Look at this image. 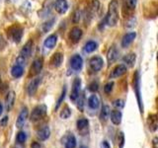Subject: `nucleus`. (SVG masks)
I'll list each match as a JSON object with an SVG mask.
<instances>
[{
	"mask_svg": "<svg viewBox=\"0 0 158 148\" xmlns=\"http://www.w3.org/2000/svg\"><path fill=\"white\" fill-rule=\"evenodd\" d=\"M118 4L117 0H112L109 4L108 14L106 16L107 25L111 27H114L118 23Z\"/></svg>",
	"mask_w": 158,
	"mask_h": 148,
	"instance_id": "1",
	"label": "nucleus"
},
{
	"mask_svg": "<svg viewBox=\"0 0 158 148\" xmlns=\"http://www.w3.org/2000/svg\"><path fill=\"white\" fill-rule=\"evenodd\" d=\"M46 115H47V107L44 105H39L33 109L30 118H31L32 121H38L40 120H42Z\"/></svg>",
	"mask_w": 158,
	"mask_h": 148,
	"instance_id": "2",
	"label": "nucleus"
},
{
	"mask_svg": "<svg viewBox=\"0 0 158 148\" xmlns=\"http://www.w3.org/2000/svg\"><path fill=\"white\" fill-rule=\"evenodd\" d=\"M8 37L14 43H20L23 37V29L16 25V26H12L8 30Z\"/></svg>",
	"mask_w": 158,
	"mask_h": 148,
	"instance_id": "3",
	"label": "nucleus"
},
{
	"mask_svg": "<svg viewBox=\"0 0 158 148\" xmlns=\"http://www.w3.org/2000/svg\"><path fill=\"white\" fill-rule=\"evenodd\" d=\"M103 65H104V61L102 57L100 56H93L90 58V60H89V66H90L91 70L94 72L100 71Z\"/></svg>",
	"mask_w": 158,
	"mask_h": 148,
	"instance_id": "4",
	"label": "nucleus"
},
{
	"mask_svg": "<svg viewBox=\"0 0 158 148\" xmlns=\"http://www.w3.org/2000/svg\"><path fill=\"white\" fill-rule=\"evenodd\" d=\"M81 90V80L79 78H76L72 83V89L70 93V99L72 101H76L79 95H80Z\"/></svg>",
	"mask_w": 158,
	"mask_h": 148,
	"instance_id": "5",
	"label": "nucleus"
},
{
	"mask_svg": "<svg viewBox=\"0 0 158 148\" xmlns=\"http://www.w3.org/2000/svg\"><path fill=\"white\" fill-rule=\"evenodd\" d=\"M42 82V78L41 77H35L33 78L31 82L29 83V85L27 87V92L30 96H33L36 91L38 90V88L40 86V84Z\"/></svg>",
	"mask_w": 158,
	"mask_h": 148,
	"instance_id": "6",
	"label": "nucleus"
},
{
	"mask_svg": "<svg viewBox=\"0 0 158 148\" xmlns=\"http://www.w3.org/2000/svg\"><path fill=\"white\" fill-rule=\"evenodd\" d=\"M146 122L151 132H155L158 130V116L155 113H150L147 117Z\"/></svg>",
	"mask_w": 158,
	"mask_h": 148,
	"instance_id": "7",
	"label": "nucleus"
},
{
	"mask_svg": "<svg viewBox=\"0 0 158 148\" xmlns=\"http://www.w3.org/2000/svg\"><path fill=\"white\" fill-rule=\"evenodd\" d=\"M83 66V59L79 54H74L70 58V67L75 71L81 70Z\"/></svg>",
	"mask_w": 158,
	"mask_h": 148,
	"instance_id": "8",
	"label": "nucleus"
},
{
	"mask_svg": "<svg viewBox=\"0 0 158 148\" xmlns=\"http://www.w3.org/2000/svg\"><path fill=\"white\" fill-rule=\"evenodd\" d=\"M135 90L137 102H138V107H139V110H140V112L142 113H143V106H142V101H141V97H140L139 78H138V72H135Z\"/></svg>",
	"mask_w": 158,
	"mask_h": 148,
	"instance_id": "9",
	"label": "nucleus"
},
{
	"mask_svg": "<svg viewBox=\"0 0 158 148\" xmlns=\"http://www.w3.org/2000/svg\"><path fill=\"white\" fill-rule=\"evenodd\" d=\"M82 37V30L78 27H73L69 32V39L73 43H77Z\"/></svg>",
	"mask_w": 158,
	"mask_h": 148,
	"instance_id": "10",
	"label": "nucleus"
},
{
	"mask_svg": "<svg viewBox=\"0 0 158 148\" xmlns=\"http://www.w3.org/2000/svg\"><path fill=\"white\" fill-rule=\"evenodd\" d=\"M44 66V59L42 57H38L34 60L31 66V74L32 75H37L42 71Z\"/></svg>",
	"mask_w": 158,
	"mask_h": 148,
	"instance_id": "11",
	"label": "nucleus"
},
{
	"mask_svg": "<svg viewBox=\"0 0 158 148\" xmlns=\"http://www.w3.org/2000/svg\"><path fill=\"white\" fill-rule=\"evenodd\" d=\"M29 116V112H28V109L27 108H23L21 112H20L19 116L17 117V121H16V126L18 128H21L24 126L25 122H26L27 118Z\"/></svg>",
	"mask_w": 158,
	"mask_h": 148,
	"instance_id": "12",
	"label": "nucleus"
},
{
	"mask_svg": "<svg viewBox=\"0 0 158 148\" xmlns=\"http://www.w3.org/2000/svg\"><path fill=\"white\" fill-rule=\"evenodd\" d=\"M127 72V66L125 64H118L117 66L113 68V70L111 71L110 78H118L121 77Z\"/></svg>",
	"mask_w": 158,
	"mask_h": 148,
	"instance_id": "13",
	"label": "nucleus"
},
{
	"mask_svg": "<svg viewBox=\"0 0 158 148\" xmlns=\"http://www.w3.org/2000/svg\"><path fill=\"white\" fill-rule=\"evenodd\" d=\"M54 9L58 14H65L68 9V3L66 0H56L54 3Z\"/></svg>",
	"mask_w": 158,
	"mask_h": 148,
	"instance_id": "14",
	"label": "nucleus"
},
{
	"mask_svg": "<svg viewBox=\"0 0 158 148\" xmlns=\"http://www.w3.org/2000/svg\"><path fill=\"white\" fill-rule=\"evenodd\" d=\"M51 135V130L48 125H44L41 128H39L37 131V137L39 138L40 140H47L48 138Z\"/></svg>",
	"mask_w": 158,
	"mask_h": 148,
	"instance_id": "15",
	"label": "nucleus"
},
{
	"mask_svg": "<svg viewBox=\"0 0 158 148\" xmlns=\"http://www.w3.org/2000/svg\"><path fill=\"white\" fill-rule=\"evenodd\" d=\"M15 98H16V95H15L14 91L8 92L6 98H5V108H6V111H10L13 108Z\"/></svg>",
	"mask_w": 158,
	"mask_h": 148,
	"instance_id": "16",
	"label": "nucleus"
},
{
	"mask_svg": "<svg viewBox=\"0 0 158 148\" xmlns=\"http://www.w3.org/2000/svg\"><path fill=\"white\" fill-rule=\"evenodd\" d=\"M135 36H136V34L135 32H130V33L126 34L122 39V47H127L133 42V39H135Z\"/></svg>",
	"mask_w": 158,
	"mask_h": 148,
	"instance_id": "17",
	"label": "nucleus"
},
{
	"mask_svg": "<svg viewBox=\"0 0 158 148\" xmlns=\"http://www.w3.org/2000/svg\"><path fill=\"white\" fill-rule=\"evenodd\" d=\"M57 43V36L56 35H51V36H48L46 39H44V47H47L48 49H52L54 47H56V44Z\"/></svg>",
	"mask_w": 158,
	"mask_h": 148,
	"instance_id": "18",
	"label": "nucleus"
},
{
	"mask_svg": "<svg viewBox=\"0 0 158 148\" xmlns=\"http://www.w3.org/2000/svg\"><path fill=\"white\" fill-rule=\"evenodd\" d=\"M118 49L115 46H112L110 48H109L108 51V53H107V60H108V63L109 64H112L114 61L116 60L118 58Z\"/></svg>",
	"mask_w": 158,
	"mask_h": 148,
	"instance_id": "19",
	"label": "nucleus"
},
{
	"mask_svg": "<svg viewBox=\"0 0 158 148\" xmlns=\"http://www.w3.org/2000/svg\"><path fill=\"white\" fill-rule=\"evenodd\" d=\"M32 48H33V42L31 41V39H30V41H28L26 43L24 44V47H22L20 54H21V56H23L24 57L28 58L30 56H31Z\"/></svg>",
	"mask_w": 158,
	"mask_h": 148,
	"instance_id": "20",
	"label": "nucleus"
},
{
	"mask_svg": "<svg viewBox=\"0 0 158 148\" xmlns=\"http://www.w3.org/2000/svg\"><path fill=\"white\" fill-rule=\"evenodd\" d=\"M63 61V54L61 52H56L51 59V63L53 67H59Z\"/></svg>",
	"mask_w": 158,
	"mask_h": 148,
	"instance_id": "21",
	"label": "nucleus"
},
{
	"mask_svg": "<svg viewBox=\"0 0 158 148\" xmlns=\"http://www.w3.org/2000/svg\"><path fill=\"white\" fill-rule=\"evenodd\" d=\"M110 118L112 122L114 125H120L122 122V113L118 110H114V111H111V115H110Z\"/></svg>",
	"mask_w": 158,
	"mask_h": 148,
	"instance_id": "22",
	"label": "nucleus"
},
{
	"mask_svg": "<svg viewBox=\"0 0 158 148\" xmlns=\"http://www.w3.org/2000/svg\"><path fill=\"white\" fill-rule=\"evenodd\" d=\"M135 59H136L135 53H128V54H127V56H123V61L125 62L126 66L132 67L135 63Z\"/></svg>",
	"mask_w": 158,
	"mask_h": 148,
	"instance_id": "23",
	"label": "nucleus"
},
{
	"mask_svg": "<svg viewBox=\"0 0 158 148\" xmlns=\"http://www.w3.org/2000/svg\"><path fill=\"white\" fill-rule=\"evenodd\" d=\"M63 144H64V147L65 148H75L76 144H77L75 136H74L73 134L67 135L65 138V141L63 142Z\"/></svg>",
	"mask_w": 158,
	"mask_h": 148,
	"instance_id": "24",
	"label": "nucleus"
},
{
	"mask_svg": "<svg viewBox=\"0 0 158 148\" xmlns=\"http://www.w3.org/2000/svg\"><path fill=\"white\" fill-rule=\"evenodd\" d=\"M99 105H100V101L96 95H91L88 99V106L92 110H96V109L99 108Z\"/></svg>",
	"mask_w": 158,
	"mask_h": 148,
	"instance_id": "25",
	"label": "nucleus"
},
{
	"mask_svg": "<svg viewBox=\"0 0 158 148\" xmlns=\"http://www.w3.org/2000/svg\"><path fill=\"white\" fill-rule=\"evenodd\" d=\"M54 23H56V18H52V19L48 20L47 22H44V23L42 25V27H41L42 32L44 33V34L48 33V32H49V31L52 30V28L53 27Z\"/></svg>",
	"mask_w": 158,
	"mask_h": 148,
	"instance_id": "26",
	"label": "nucleus"
},
{
	"mask_svg": "<svg viewBox=\"0 0 158 148\" xmlns=\"http://www.w3.org/2000/svg\"><path fill=\"white\" fill-rule=\"evenodd\" d=\"M11 74L14 78H20L24 74V68L23 66H20L15 64L11 69Z\"/></svg>",
	"mask_w": 158,
	"mask_h": 148,
	"instance_id": "27",
	"label": "nucleus"
},
{
	"mask_svg": "<svg viewBox=\"0 0 158 148\" xmlns=\"http://www.w3.org/2000/svg\"><path fill=\"white\" fill-rule=\"evenodd\" d=\"M97 47H98V44L96 42L89 41L85 43V46H84V51H85V52H87V53H91L96 51Z\"/></svg>",
	"mask_w": 158,
	"mask_h": 148,
	"instance_id": "28",
	"label": "nucleus"
},
{
	"mask_svg": "<svg viewBox=\"0 0 158 148\" xmlns=\"http://www.w3.org/2000/svg\"><path fill=\"white\" fill-rule=\"evenodd\" d=\"M110 115H111V110H110V107L107 106V105H104L102 107V110H101V113H100V117L103 121H106L108 120L109 117H110Z\"/></svg>",
	"mask_w": 158,
	"mask_h": 148,
	"instance_id": "29",
	"label": "nucleus"
},
{
	"mask_svg": "<svg viewBox=\"0 0 158 148\" xmlns=\"http://www.w3.org/2000/svg\"><path fill=\"white\" fill-rule=\"evenodd\" d=\"M76 125H77V128H78L79 130H85V128L88 127V125H89V121H88L87 118H85V117H81V118H79V120L77 121Z\"/></svg>",
	"mask_w": 158,
	"mask_h": 148,
	"instance_id": "30",
	"label": "nucleus"
},
{
	"mask_svg": "<svg viewBox=\"0 0 158 148\" xmlns=\"http://www.w3.org/2000/svg\"><path fill=\"white\" fill-rule=\"evenodd\" d=\"M84 101H85V96H84V94H80L78 99L75 101L78 110L80 112H83V110H84Z\"/></svg>",
	"mask_w": 158,
	"mask_h": 148,
	"instance_id": "31",
	"label": "nucleus"
},
{
	"mask_svg": "<svg viewBox=\"0 0 158 148\" xmlns=\"http://www.w3.org/2000/svg\"><path fill=\"white\" fill-rule=\"evenodd\" d=\"M99 8H100V3H99V1L98 0H93L90 6V15L97 13Z\"/></svg>",
	"mask_w": 158,
	"mask_h": 148,
	"instance_id": "32",
	"label": "nucleus"
},
{
	"mask_svg": "<svg viewBox=\"0 0 158 148\" xmlns=\"http://www.w3.org/2000/svg\"><path fill=\"white\" fill-rule=\"evenodd\" d=\"M70 116H71V111H70V109H69L67 106H66V107H64V108L62 109V111L60 112V117L63 118V120H66V118H68Z\"/></svg>",
	"mask_w": 158,
	"mask_h": 148,
	"instance_id": "33",
	"label": "nucleus"
},
{
	"mask_svg": "<svg viewBox=\"0 0 158 148\" xmlns=\"http://www.w3.org/2000/svg\"><path fill=\"white\" fill-rule=\"evenodd\" d=\"M51 13V2H46L44 5V8L42 9V17H46Z\"/></svg>",
	"mask_w": 158,
	"mask_h": 148,
	"instance_id": "34",
	"label": "nucleus"
},
{
	"mask_svg": "<svg viewBox=\"0 0 158 148\" xmlns=\"http://www.w3.org/2000/svg\"><path fill=\"white\" fill-rule=\"evenodd\" d=\"M26 138H27V135L26 133L23 132V131H20L17 133V136H16V139H17V142L19 144H23V143L26 141Z\"/></svg>",
	"mask_w": 158,
	"mask_h": 148,
	"instance_id": "35",
	"label": "nucleus"
},
{
	"mask_svg": "<svg viewBox=\"0 0 158 148\" xmlns=\"http://www.w3.org/2000/svg\"><path fill=\"white\" fill-rule=\"evenodd\" d=\"M65 94H66V87H64V88H63V90H62V92H61V94H60V97H59V99H58L57 102H56V110H57V109L59 108V106H60V104L62 103L64 97H65Z\"/></svg>",
	"mask_w": 158,
	"mask_h": 148,
	"instance_id": "36",
	"label": "nucleus"
},
{
	"mask_svg": "<svg viewBox=\"0 0 158 148\" xmlns=\"http://www.w3.org/2000/svg\"><path fill=\"white\" fill-rule=\"evenodd\" d=\"M80 18H81V12L79 11V10H76L72 15V22L74 24H77L79 21H80Z\"/></svg>",
	"mask_w": 158,
	"mask_h": 148,
	"instance_id": "37",
	"label": "nucleus"
},
{
	"mask_svg": "<svg viewBox=\"0 0 158 148\" xmlns=\"http://www.w3.org/2000/svg\"><path fill=\"white\" fill-rule=\"evenodd\" d=\"M26 59H27L26 57H24L23 56H21V54H19L16 58V62H15V64H17V65H20V66H24L25 63H26Z\"/></svg>",
	"mask_w": 158,
	"mask_h": 148,
	"instance_id": "38",
	"label": "nucleus"
},
{
	"mask_svg": "<svg viewBox=\"0 0 158 148\" xmlns=\"http://www.w3.org/2000/svg\"><path fill=\"white\" fill-rule=\"evenodd\" d=\"M118 143L120 148H123V145H125V135H123V132H120L118 134Z\"/></svg>",
	"mask_w": 158,
	"mask_h": 148,
	"instance_id": "39",
	"label": "nucleus"
},
{
	"mask_svg": "<svg viewBox=\"0 0 158 148\" xmlns=\"http://www.w3.org/2000/svg\"><path fill=\"white\" fill-rule=\"evenodd\" d=\"M136 3H137V0H126L127 6L130 9H135L136 6Z\"/></svg>",
	"mask_w": 158,
	"mask_h": 148,
	"instance_id": "40",
	"label": "nucleus"
},
{
	"mask_svg": "<svg viewBox=\"0 0 158 148\" xmlns=\"http://www.w3.org/2000/svg\"><path fill=\"white\" fill-rule=\"evenodd\" d=\"M113 88H114V82H108L105 85V87H104V91H105V93L109 94L112 92Z\"/></svg>",
	"mask_w": 158,
	"mask_h": 148,
	"instance_id": "41",
	"label": "nucleus"
},
{
	"mask_svg": "<svg viewBox=\"0 0 158 148\" xmlns=\"http://www.w3.org/2000/svg\"><path fill=\"white\" fill-rule=\"evenodd\" d=\"M114 106H115L117 109H123L125 107V101L121 100V99H118V100L114 102Z\"/></svg>",
	"mask_w": 158,
	"mask_h": 148,
	"instance_id": "42",
	"label": "nucleus"
},
{
	"mask_svg": "<svg viewBox=\"0 0 158 148\" xmlns=\"http://www.w3.org/2000/svg\"><path fill=\"white\" fill-rule=\"evenodd\" d=\"M98 89H99V85L97 82H92L90 85H89V90L91 92H96L98 91Z\"/></svg>",
	"mask_w": 158,
	"mask_h": 148,
	"instance_id": "43",
	"label": "nucleus"
},
{
	"mask_svg": "<svg viewBox=\"0 0 158 148\" xmlns=\"http://www.w3.org/2000/svg\"><path fill=\"white\" fill-rule=\"evenodd\" d=\"M7 121H8V117H3L2 120L0 121V126H2V127L6 126V125H7Z\"/></svg>",
	"mask_w": 158,
	"mask_h": 148,
	"instance_id": "44",
	"label": "nucleus"
},
{
	"mask_svg": "<svg viewBox=\"0 0 158 148\" xmlns=\"http://www.w3.org/2000/svg\"><path fill=\"white\" fill-rule=\"evenodd\" d=\"M101 148H111V145H110V143H109L108 141L104 140L101 143Z\"/></svg>",
	"mask_w": 158,
	"mask_h": 148,
	"instance_id": "45",
	"label": "nucleus"
},
{
	"mask_svg": "<svg viewBox=\"0 0 158 148\" xmlns=\"http://www.w3.org/2000/svg\"><path fill=\"white\" fill-rule=\"evenodd\" d=\"M152 144H153V148H158V138L154 137L152 139Z\"/></svg>",
	"mask_w": 158,
	"mask_h": 148,
	"instance_id": "46",
	"label": "nucleus"
},
{
	"mask_svg": "<svg viewBox=\"0 0 158 148\" xmlns=\"http://www.w3.org/2000/svg\"><path fill=\"white\" fill-rule=\"evenodd\" d=\"M31 148H42V146L39 142H33L31 145Z\"/></svg>",
	"mask_w": 158,
	"mask_h": 148,
	"instance_id": "47",
	"label": "nucleus"
},
{
	"mask_svg": "<svg viewBox=\"0 0 158 148\" xmlns=\"http://www.w3.org/2000/svg\"><path fill=\"white\" fill-rule=\"evenodd\" d=\"M2 112H3V106H2V104L0 103V116L2 115Z\"/></svg>",
	"mask_w": 158,
	"mask_h": 148,
	"instance_id": "48",
	"label": "nucleus"
},
{
	"mask_svg": "<svg viewBox=\"0 0 158 148\" xmlns=\"http://www.w3.org/2000/svg\"><path fill=\"white\" fill-rule=\"evenodd\" d=\"M80 148H87V147H86V146H81Z\"/></svg>",
	"mask_w": 158,
	"mask_h": 148,
	"instance_id": "49",
	"label": "nucleus"
},
{
	"mask_svg": "<svg viewBox=\"0 0 158 148\" xmlns=\"http://www.w3.org/2000/svg\"><path fill=\"white\" fill-rule=\"evenodd\" d=\"M17 148H24V147H23V146H20V147H19V146H18V147H17Z\"/></svg>",
	"mask_w": 158,
	"mask_h": 148,
	"instance_id": "50",
	"label": "nucleus"
},
{
	"mask_svg": "<svg viewBox=\"0 0 158 148\" xmlns=\"http://www.w3.org/2000/svg\"><path fill=\"white\" fill-rule=\"evenodd\" d=\"M157 61H158V53H157Z\"/></svg>",
	"mask_w": 158,
	"mask_h": 148,
	"instance_id": "51",
	"label": "nucleus"
}]
</instances>
